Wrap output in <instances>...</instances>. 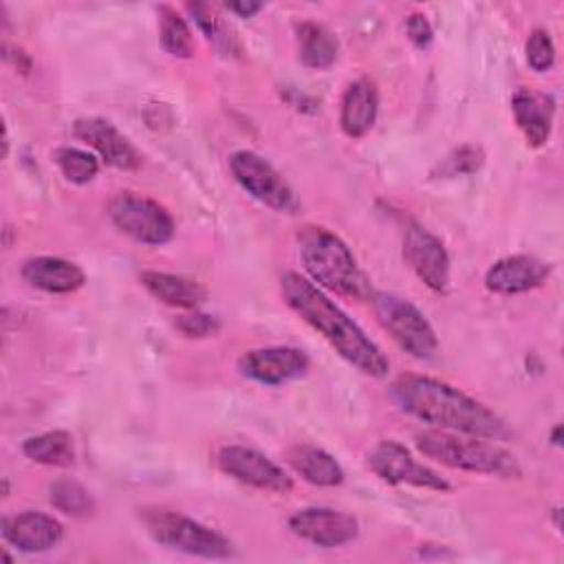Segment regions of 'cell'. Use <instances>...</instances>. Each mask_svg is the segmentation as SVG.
Returning <instances> with one entry per match:
<instances>
[{
  "mask_svg": "<svg viewBox=\"0 0 564 564\" xmlns=\"http://www.w3.org/2000/svg\"><path fill=\"white\" fill-rule=\"evenodd\" d=\"M390 394L405 414L436 430L489 441H505L509 436L505 421L496 412L441 379L427 375H399L390 386Z\"/></svg>",
  "mask_w": 564,
  "mask_h": 564,
  "instance_id": "cell-1",
  "label": "cell"
},
{
  "mask_svg": "<svg viewBox=\"0 0 564 564\" xmlns=\"http://www.w3.org/2000/svg\"><path fill=\"white\" fill-rule=\"evenodd\" d=\"M280 291L284 302L317 330L341 359L364 375H388L390 361L381 348L315 282L295 271H286L280 278Z\"/></svg>",
  "mask_w": 564,
  "mask_h": 564,
  "instance_id": "cell-2",
  "label": "cell"
},
{
  "mask_svg": "<svg viewBox=\"0 0 564 564\" xmlns=\"http://www.w3.org/2000/svg\"><path fill=\"white\" fill-rule=\"evenodd\" d=\"M297 247L311 282L359 302L372 297L370 280L337 234L319 225H306L297 234Z\"/></svg>",
  "mask_w": 564,
  "mask_h": 564,
  "instance_id": "cell-3",
  "label": "cell"
},
{
  "mask_svg": "<svg viewBox=\"0 0 564 564\" xmlns=\"http://www.w3.org/2000/svg\"><path fill=\"white\" fill-rule=\"evenodd\" d=\"M419 452L441 465L452 469L487 474L498 478H520L522 469L516 456L502 449L496 441L447 432V430H425L414 436Z\"/></svg>",
  "mask_w": 564,
  "mask_h": 564,
  "instance_id": "cell-4",
  "label": "cell"
},
{
  "mask_svg": "<svg viewBox=\"0 0 564 564\" xmlns=\"http://www.w3.org/2000/svg\"><path fill=\"white\" fill-rule=\"evenodd\" d=\"M141 522L148 535L172 551L196 557L223 560L231 555V542L212 527L167 509H143Z\"/></svg>",
  "mask_w": 564,
  "mask_h": 564,
  "instance_id": "cell-5",
  "label": "cell"
},
{
  "mask_svg": "<svg viewBox=\"0 0 564 564\" xmlns=\"http://www.w3.org/2000/svg\"><path fill=\"white\" fill-rule=\"evenodd\" d=\"M379 324L412 357L430 359L438 350V337L427 317L410 302L394 293H372L370 297Z\"/></svg>",
  "mask_w": 564,
  "mask_h": 564,
  "instance_id": "cell-6",
  "label": "cell"
},
{
  "mask_svg": "<svg viewBox=\"0 0 564 564\" xmlns=\"http://www.w3.org/2000/svg\"><path fill=\"white\" fill-rule=\"evenodd\" d=\"M108 216L121 234L148 247H161L174 236V218L167 207L137 192H119L112 196Z\"/></svg>",
  "mask_w": 564,
  "mask_h": 564,
  "instance_id": "cell-7",
  "label": "cell"
},
{
  "mask_svg": "<svg viewBox=\"0 0 564 564\" xmlns=\"http://www.w3.org/2000/svg\"><path fill=\"white\" fill-rule=\"evenodd\" d=\"M229 170L236 183L258 203L271 207L280 214H295L300 200L293 187L282 178V174L260 154L251 150H238L229 156Z\"/></svg>",
  "mask_w": 564,
  "mask_h": 564,
  "instance_id": "cell-8",
  "label": "cell"
},
{
  "mask_svg": "<svg viewBox=\"0 0 564 564\" xmlns=\"http://www.w3.org/2000/svg\"><path fill=\"white\" fill-rule=\"evenodd\" d=\"M368 469L390 485H410L432 491H449L452 485L427 465L419 463L405 445L386 438L379 441L368 454Z\"/></svg>",
  "mask_w": 564,
  "mask_h": 564,
  "instance_id": "cell-9",
  "label": "cell"
},
{
  "mask_svg": "<svg viewBox=\"0 0 564 564\" xmlns=\"http://www.w3.org/2000/svg\"><path fill=\"white\" fill-rule=\"evenodd\" d=\"M216 465L225 476L260 491L289 494L293 489L291 476L278 463L245 445L220 447L216 454Z\"/></svg>",
  "mask_w": 564,
  "mask_h": 564,
  "instance_id": "cell-10",
  "label": "cell"
},
{
  "mask_svg": "<svg viewBox=\"0 0 564 564\" xmlns=\"http://www.w3.org/2000/svg\"><path fill=\"white\" fill-rule=\"evenodd\" d=\"M403 260L414 275L434 293H445L449 286V253L421 223L410 220L403 229Z\"/></svg>",
  "mask_w": 564,
  "mask_h": 564,
  "instance_id": "cell-11",
  "label": "cell"
},
{
  "mask_svg": "<svg viewBox=\"0 0 564 564\" xmlns=\"http://www.w3.org/2000/svg\"><path fill=\"white\" fill-rule=\"evenodd\" d=\"M289 529L322 549H337L359 535V522L346 511L330 507H306L289 518Z\"/></svg>",
  "mask_w": 564,
  "mask_h": 564,
  "instance_id": "cell-12",
  "label": "cell"
},
{
  "mask_svg": "<svg viewBox=\"0 0 564 564\" xmlns=\"http://www.w3.org/2000/svg\"><path fill=\"white\" fill-rule=\"evenodd\" d=\"M308 355L295 346L253 348L238 359L242 377L262 386H282L308 370Z\"/></svg>",
  "mask_w": 564,
  "mask_h": 564,
  "instance_id": "cell-13",
  "label": "cell"
},
{
  "mask_svg": "<svg viewBox=\"0 0 564 564\" xmlns=\"http://www.w3.org/2000/svg\"><path fill=\"white\" fill-rule=\"evenodd\" d=\"M73 134L82 143L93 148L99 159L110 167L123 172H134L141 167V152L108 119L82 117L73 123Z\"/></svg>",
  "mask_w": 564,
  "mask_h": 564,
  "instance_id": "cell-14",
  "label": "cell"
},
{
  "mask_svg": "<svg viewBox=\"0 0 564 564\" xmlns=\"http://www.w3.org/2000/svg\"><path fill=\"white\" fill-rule=\"evenodd\" d=\"M551 267L535 256L516 253L496 260L485 273V286L498 295H516L546 282Z\"/></svg>",
  "mask_w": 564,
  "mask_h": 564,
  "instance_id": "cell-15",
  "label": "cell"
},
{
  "mask_svg": "<svg viewBox=\"0 0 564 564\" xmlns=\"http://www.w3.org/2000/svg\"><path fill=\"white\" fill-rule=\"evenodd\" d=\"M2 538L22 553H44L59 544L62 524L42 511H22L2 518Z\"/></svg>",
  "mask_w": 564,
  "mask_h": 564,
  "instance_id": "cell-16",
  "label": "cell"
},
{
  "mask_svg": "<svg viewBox=\"0 0 564 564\" xmlns=\"http://www.w3.org/2000/svg\"><path fill=\"white\" fill-rule=\"evenodd\" d=\"M511 112H513L516 126L520 128L522 137L531 148H542L549 141L553 117H555L553 95L520 88L511 97Z\"/></svg>",
  "mask_w": 564,
  "mask_h": 564,
  "instance_id": "cell-17",
  "label": "cell"
},
{
  "mask_svg": "<svg viewBox=\"0 0 564 564\" xmlns=\"http://www.w3.org/2000/svg\"><path fill=\"white\" fill-rule=\"evenodd\" d=\"M22 280L44 293H75L86 284V273L70 260L57 256L26 258L20 267Z\"/></svg>",
  "mask_w": 564,
  "mask_h": 564,
  "instance_id": "cell-18",
  "label": "cell"
},
{
  "mask_svg": "<svg viewBox=\"0 0 564 564\" xmlns=\"http://www.w3.org/2000/svg\"><path fill=\"white\" fill-rule=\"evenodd\" d=\"M379 112V93L368 77L350 82L339 104V128L348 139L366 137Z\"/></svg>",
  "mask_w": 564,
  "mask_h": 564,
  "instance_id": "cell-19",
  "label": "cell"
},
{
  "mask_svg": "<svg viewBox=\"0 0 564 564\" xmlns=\"http://www.w3.org/2000/svg\"><path fill=\"white\" fill-rule=\"evenodd\" d=\"M139 282L154 300H159L165 306L196 311L207 300V291L203 284L176 273L150 269L141 271Z\"/></svg>",
  "mask_w": 564,
  "mask_h": 564,
  "instance_id": "cell-20",
  "label": "cell"
},
{
  "mask_svg": "<svg viewBox=\"0 0 564 564\" xmlns=\"http://www.w3.org/2000/svg\"><path fill=\"white\" fill-rule=\"evenodd\" d=\"M286 463L293 467V471L317 487H337L344 482V469L330 456L326 449L311 445V443H297L286 449Z\"/></svg>",
  "mask_w": 564,
  "mask_h": 564,
  "instance_id": "cell-21",
  "label": "cell"
},
{
  "mask_svg": "<svg viewBox=\"0 0 564 564\" xmlns=\"http://www.w3.org/2000/svg\"><path fill=\"white\" fill-rule=\"evenodd\" d=\"M295 35H297V55L304 66L322 70L335 64L339 44L328 26L306 20L295 26Z\"/></svg>",
  "mask_w": 564,
  "mask_h": 564,
  "instance_id": "cell-22",
  "label": "cell"
},
{
  "mask_svg": "<svg viewBox=\"0 0 564 564\" xmlns=\"http://www.w3.org/2000/svg\"><path fill=\"white\" fill-rule=\"evenodd\" d=\"M22 454L37 465L70 467L75 463L73 436L66 430H51L29 436L22 443Z\"/></svg>",
  "mask_w": 564,
  "mask_h": 564,
  "instance_id": "cell-23",
  "label": "cell"
},
{
  "mask_svg": "<svg viewBox=\"0 0 564 564\" xmlns=\"http://www.w3.org/2000/svg\"><path fill=\"white\" fill-rule=\"evenodd\" d=\"M159 40L172 57L187 59L194 53V37L185 18L167 4L159 7Z\"/></svg>",
  "mask_w": 564,
  "mask_h": 564,
  "instance_id": "cell-24",
  "label": "cell"
},
{
  "mask_svg": "<svg viewBox=\"0 0 564 564\" xmlns=\"http://www.w3.org/2000/svg\"><path fill=\"white\" fill-rule=\"evenodd\" d=\"M48 502L73 518H86L95 511V500L90 496V491L73 480V478H57L48 485Z\"/></svg>",
  "mask_w": 564,
  "mask_h": 564,
  "instance_id": "cell-25",
  "label": "cell"
},
{
  "mask_svg": "<svg viewBox=\"0 0 564 564\" xmlns=\"http://www.w3.org/2000/svg\"><path fill=\"white\" fill-rule=\"evenodd\" d=\"M53 161L59 167L62 176L68 183L75 185H86L90 183L97 172H99V161L95 154L82 150V148H73V145H62L53 152Z\"/></svg>",
  "mask_w": 564,
  "mask_h": 564,
  "instance_id": "cell-26",
  "label": "cell"
},
{
  "mask_svg": "<svg viewBox=\"0 0 564 564\" xmlns=\"http://www.w3.org/2000/svg\"><path fill=\"white\" fill-rule=\"evenodd\" d=\"M482 163H485V152H482L478 145H474V143H465V145L452 150V152L443 159V163H438L436 172H438L441 176H445V178L469 176V174L478 172V170L482 167ZM436 172H434V174H436Z\"/></svg>",
  "mask_w": 564,
  "mask_h": 564,
  "instance_id": "cell-27",
  "label": "cell"
},
{
  "mask_svg": "<svg viewBox=\"0 0 564 564\" xmlns=\"http://www.w3.org/2000/svg\"><path fill=\"white\" fill-rule=\"evenodd\" d=\"M527 64L535 73H546L555 64V44L546 29H533L524 44Z\"/></svg>",
  "mask_w": 564,
  "mask_h": 564,
  "instance_id": "cell-28",
  "label": "cell"
},
{
  "mask_svg": "<svg viewBox=\"0 0 564 564\" xmlns=\"http://www.w3.org/2000/svg\"><path fill=\"white\" fill-rule=\"evenodd\" d=\"M174 328L187 339H205V337H214L220 330V319L209 313L192 311V313L178 315L174 319Z\"/></svg>",
  "mask_w": 564,
  "mask_h": 564,
  "instance_id": "cell-29",
  "label": "cell"
},
{
  "mask_svg": "<svg viewBox=\"0 0 564 564\" xmlns=\"http://www.w3.org/2000/svg\"><path fill=\"white\" fill-rule=\"evenodd\" d=\"M405 33H408L410 42L421 51L430 48V44L434 42V29H432L430 20L419 11H414L405 18Z\"/></svg>",
  "mask_w": 564,
  "mask_h": 564,
  "instance_id": "cell-30",
  "label": "cell"
},
{
  "mask_svg": "<svg viewBox=\"0 0 564 564\" xmlns=\"http://www.w3.org/2000/svg\"><path fill=\"white\" fill-rule=\"evenodd\" d=\"M187 9L192 11L194 22L207 35V40H216L218 33H220V22H218L216 13L212 11V7H207V4H187Z\"/></svg>",
  "mask_w": 564,
  "mask_h": 564,
  "instance_id": "cell-31",
  "label": "cell"
},
{
  "mask_svg": "<svg viewBox=\"0 0 564 564\" xmlns=\"http://www.w3.org/2000/svg\"><path fill=\"white\" fill-rule=\"evenodd\" d=\"M264 4L262 2H251V0H236V2H225V9L236 13L238 18H253Z\"/></svg>",
  "mask_w": 564,
  "mask_h": 564,
  "instance_id": "cell-32",
  "label": "cell"
},
{
  "mask_svg": "<svg viewBox=\"0 0 564 564\" xmlns=\"http://www.w3.org/2000/svg\"><path fill=\"white\" fill-rule=\"evenodd\" d=\"M551 445H555V447L562 445V425H555L551 430Z\"/></svg>",
  "mask_w": 564,
  "mask_h": 564,
  "instance_id": "cell-33",
  "label": "cell"
}]
</instances>
